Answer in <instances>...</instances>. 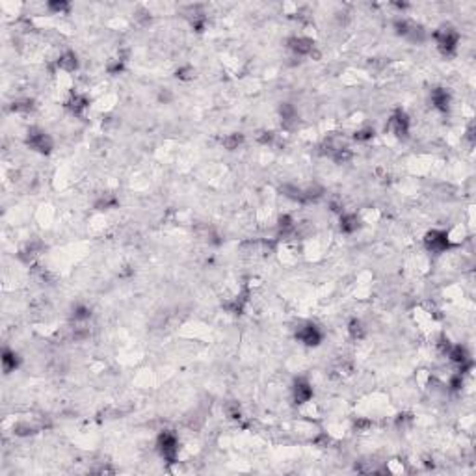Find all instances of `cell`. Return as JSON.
<instances>
[{"mask_svg":"<svg viewBox=\"0 0 476 476\" xmlns=\"http://www.w3.org/2000/svg\"><path fill=\"white\" fill-rule=\"evenodd\" d=\"M157 447H158V452L162 454L164 460H168L170 463L175 462V458H177V454H179V441H177V437H175V434H171V432H162V434L158 436Z\"/></svg>","mask_w":476,"mask_h":476,"instance_id":"6da1fadb","label":"cell"},{"mask_svg":"<svg viewBox=\"0 0 476 476\" xmlns=\"http://www.w3.org/2000/svg\"><path fill=\"white\" fill-rule=\"evenodd\" d=\"M26 143L34 151H37V153H50V149H52V140H50V136H48L47 132L37 130V129H32L28 132Z\"/></svg>","mask_w":476,"mask_h":476,"instance_id":"7a4b0ae2","label":"cell"},{"mask_svg":"<svg viewBox=\"0 0 476 476\" xmlns=\"http://www.w3.org/2000/svg\"><path fill=\"white\" fill-rule=\"evenodd\" d=\"M436 39H437L439 48H441V52H445V54L456 50V45H458L456 30H452V28H441L436 34Z\"/></svg>","mask_w":476,"mask_h":476,"instance_id":"3957f363","label":"cell"},{"mask_svg":"<svg viewBox=\"0 0 476 476\" xmlns=\"http://www.w3.org/2000/svg\"><path fill=\"white\" fill-rule=\"evenodd\" d=\"M424 244L430 251L434 253H441L449 247V235L443 231H430L424 238Z\"/></svg>","mask_w":476,"mask_h":476,"instance_id":"277c9868","label":"cell"},{"mask_svg":"<svg viewBox=\"0 0 476 476\" xmlns=\"http://www.w3.org/2000/svg\"><path fill=\"white\" fill-rule=\"evenodd\" d=\"M296 337H298L303 344H307V346H316V344H320V340H322V333H320V329L314 326V324L301 326L298 329Z\"/></svg>","mask_w":476,"mask_h":476,"instance_id":"5b68a950","label":"cell"},{"mask_svg":"<svg viewBox=\"0 0 476 476\" xmlns=\"http://www.w3.org/2000/svg\"><path fill=\"white\" fill-rule=\"evenodd\" d=\"M389 130L393 132V134H396L398 138L402 136H408L409 132V119L408 116L404 114V112H396V114H393L391 116V119H389Z\"/></svg>","mask_w":476,"mask_h":476,"instance_id":"8992f818","label":"cell"},{"mask_svg":"<svg viewBox=\"0 0 476 476\" xmlns=\"http://www.w3.org/2000/svg\"><path fill=\"white\" fill-rule=\"evenodd\" d=\"M292 395H294V400L298 402V404H305V402H309L311 396H313V387H311V383L307 380H298L292 387Z\"/></svg>","mask_w":476,"mask_h":476,"instance_id":"52a82bcc","label":"cell"},{"mask_svg":"<svg viewBox=\"0 0 476 476\" xmlns=\"http://www.w3.org/2000/svg\"><path fill=\"white\" fill-rule=\"evenodd\" d=\"M288 47L292 48L296 54H313L314 43L309 37H292L288 39Z\"/></svg>","mask_w":476,"mask_h":476,"instance_id":"ba28073f","label":"cell"},{"mask_svg":"<svg viewBox=\"0 0 476 476\" xmlns=\"http://www.w3.org/2000/svg\"><path fill=\"white\" fill-rule=\"evenodd\" d=\"M432 102H434V106H436L437 110H441V112H447L450 106V95L447 89L443 88H437L432 91Z\"/></svg>","mask_w":476,"mask_h":476,"instance_id":"9c48e42d","label":"cell"},{"mask_svg":"<svg viewBox=\"0 0 476 476\" xmlns=\"http://www.w3.org/2000/svg\"><path fill=\"white\" fill-rule=\"evenodd\" d=\"M58 67H60L61 71H67V73L75 71V69L78 67V60H76L75 52H71V50L63 52V54L60 56V60H58Z\"/></svg>","mask_w":476,"mask_h":476,"instance_id":"30bf717a","label":"cell"},{"mask_svg":"<svg viewBox=\"0 0 476 476\" xmlns=\"http://www.w3.org/2000/svg\"><path fill=\"white\" fill-rule=\"evenodd\" d=\"M2 367H4L6 374L13 372L15 368L19 367V355L11 352V350H4V354H2Z\"/></svg>","mask_w":476,"mask_h":476,"instance_id":"8fae6325","label":"cell"},{"mask_svg":"<svg viewBox=\"0 0 476 476\" xmlns=\"http://www.w3.org/2000/svg\"><path fill=\"white\" fill-rule=\"evenodd\" d=\"M449 357L454 361V363L462 365V367H465V365L469 363V355H467V352H465V348H463V346L449 348Z\"/></svg>","mask_w":476,"mask_h":476,"instance_id":"7c38bea8","label":"cell"},{"mask_svg":"<svg viewBox=\"0 0 476 476\" xmlns=\"http://www.w3.org/2000/svg\"><path fill=\"white\" fill-rule=\"evenodd\" d=\"M357 227H359V218L355 214H344L340 218V229L344 233H354L357 231Z\"/></svg>","mask_w":476,"mask_h":476,"instance_id":"4fadbf2b","label":"cell"},{"mask_svg":"<svg viewBox=\"0 0 476 476\" xmlns=\"http://www.w3.org/2000/svg\"><path fill=\"white\" fill-rule=\"evenodd\" d=\"M86 106H88V101L84 99V97H80V95H75V97H71V101L67 102V108L73 112V114H80L82 110H86Z\"/></svg>","mask_w":476,"mask_h":476,"instance_id":"5bb4252c","label":"cell"},{"mask_svg":"<svg viewBox=\"0 0 476 476\" xmlns=\"http://www.w3.org/2000/svg\"><path fill=\"white\" fill-rule=\"evenodd\" d=\"M348 329H350V335H352L354 339H361V337L365 335L363 324H361L359 320H352V322H350V327H348Z\"/></svg>","mask_w":476,"mask_h":476,"instance_id":"9a60e30c","label":"cell"},{"mask_svg":"<svg viewBox=\"0 0 476 476\" xmlns=\"http://www.w3.org/2000/svg\"><path fill=\"white\" fill-rule=\"evenodd\" d=\"M224 143H225V147H229V149H237L238 145L242 143V134H231Z\"/></svg>","mask_w":476,"mask_h":476,"instance_id":"2e32d148","label":"cell"},{"mask_svg":"<svg viewBox=\"0 0 476 476\" xmlns=\"http://www.w3.org/2000/svg\"><path fill=\"white\" fill-rule=\"evenodd\" d=\"M281 117H283L285 121H292L294 117H296V112H294V108L290 104H283V106H281Z\"/></svg>","mask_w":476,"mask_h":476,"instance_id":"e0dca14e","label":"cell"},{"mask_svg":"<svg viewBox=\"0 0 476 476\" xmlns=\"http://www.w3.org/2000/svg\"><path fill=\"white\" fill-rule=\"evenodd\" d=\"M372 136H374V130L372 129H363V130H359V132H355V140H359V142L370 140Z\"/></svg>","mask_w":476,"mask_h":476,"instance_id":"ac0fdd59","label":"cell"},{"mask_svg":"<svg viewBox=\"0 0 476 476\" xmlns=\"http://www.w3.org/2000/svg\"><path fill=\"white\" fill-rule=\"evenodd\" d=\"M89 318V309L84 305H78L75 309V320H86Z\"/></svg>","mask_w":476,"mask_h":476,"instance_id":"d6986e66","label":"cell"},{"mask_svg":"<svg viewBox=\"0 0 476 476\" xmlns=\"http://www.w3.org/2000/svg\"><path fill=\"white\" fill-rule=\"evenodd\" d=\"M48 7H50L52 11H58V13H60V11H67L69 4H67V2H50V4H48Z\"/></svg>","mask_w":476,"mask_h":476,"instance_id":"ffe728a7","label":"cell"},{"mask_svg":"<svg viewBox=\"0 0 476 476\" xmlns=\"http://www.w3.org/2000/svg\"><path fill=\"white\" fill-rule=\"evenodd\" d=\"M177 76L183 78V80H188V78H194V69L192 67H184L181 71H177Z\"/></svg>","mask_w":476,"mask_h":476,"instance_id":"44dd1931","label":"cell"},{"mask_svg":"<svg viewBox=\"0 0 476 476\" xmlns=\"http://www.w3.org/2000/svg\"><path fill=\"white\" fill-rule=\"evenodd\" d=\"M30 108H32V101H20L13 104V110H30Z\"/></svg>","mask_w":476,"mask_h":476,"instance_id":"7402d4cb","label":"cell"}]
</instances>
